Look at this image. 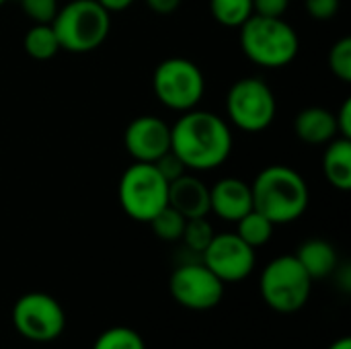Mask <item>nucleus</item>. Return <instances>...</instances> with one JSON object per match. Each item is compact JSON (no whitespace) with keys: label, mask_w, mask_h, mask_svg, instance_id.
Here are the masks:
<instances>
[{"label":"nucleus","mask_w":351,"mask_h":349,"mask_svg":"<svg viewBox=\"0 0 351 349\" xmlns=\"http://www.w3.org/2000/svg\"><path fill=\"white\" fill-rule=\"evenodd\" d=\"M171 150L181 158L187 171H214L224 165L232 152L230 125L212 111H185L171 125Z\"/></svg>","instance_id":"1"},{"label":"nucleus","mask_w":351,"mask_h":349,"mask_svg":"<svg viewBox=\"0 0 351 349\" xmlns=\"http://www.w3.org/2000/svg\"><path fill=\"white\" fill-rule=\"evenodd\" d=\"M251 193L253 210L263 214L274 226L300 220L311 202L306 179L286 165L265 167L255 177Z\"/></svg>","instance_id":"2"},{"label":"nucleus","mask_w":351,"mask_h":349,"mask_svg":"<svg viewBox=\"0 0 351 349\" xmlns=\"http://www.w3.org/2000/svg\"><path fill=\"white\" fill-rule=\"evenodd\" d=\"M239 29L243 53L257 66L284 68L298 56V33L282 16L251 14Z\"/></svg>","instance_id":"3"},{"label":"nucleus","mask_w":351,"mask_h":349,"mask_svg":"<svg viewBox=\"0 0 351 349\" xmlns=\"http://www.w3.org/2000/svg\"><path fill=\"white\" fill-rule=\"evenodd\" d=\"M51 27L62 49L88 53L107 39L111 31V12L97 0H70L58 8Z\"/></svg>","instance_id":"4"},{"label":"nucleus","mask_w":351,"mask_h":349,"mask_svg":"<svg viewBox=\"0 0 351 349\" xmlns=\"http://www.w3.org/2000/svg\"><path fill=\"white\" fill-rule=\"evenodd\" d=\"M313 290V278L300 265L296 255H280L265 265L259 278L263 302L282 315L298 313L306 306Z\"/></svg>","instance_id":"5"},{"label":"nucleus","mask_w":351,"mask_h":349,"mask_svg":"<svg viewBox=\"0 0 351 349\" xmlns=\"http://www.w3.org/2000/svg\"><path fill=\"white\" fill-rule=\"evenodd\" d=\"M121 210L136 222H150L169 206V183L150 163L130 165L117 187Z\"/></svg>","instance_id":"6"},{"label":"nucleus","mask_w":351,"mask_h":349,"mask_svg":"<svg viewBox=\"0 0 351 349\" xmlns=\"http://www.w3.org/2000/svg\"><path fill=\"white\" fill-rule=\"evenodd\" d=\"M152 91L156 99L171 111H191L206 93L202 68L187 58H167L152 74Z\"/></svg>","instance_id":"7"},{"label":"nucleus","mask_w":351,"mask_h":349,"mask_svg":"<svg viewBox=\"0 0 351 349\" xmlns=\"http://www.w3.org/2000/svg\"><path fill=\"white\" fill-rule=\"evenodd\" d=\"M278 113V101L274 91L263 78L247 76L237 80L226 95L228 121L249 134L267 130Z\"/></svg>","instance_id":"8"},{"label":"nucleus","mask_w":351,"mask_h":349,"mask_svg":"<svg viewBox=\"0 0 351 349\" xmlns=\"http://www.w3.org/2000/svg\"><path fill=\"white\" fill-rule=\"evenodd\" d=\"M12 325L27 341L51 344L66 329V313L53 296L45 292H29L14 302Z\"/></svg>","instance_id":"9"},{"label":"nucleus","mask_w":351,"mask_h":349,"mask_svg":"<svg viewBox=\"0 0 351 349\" xmlns=\"http://www.w3.org/2000/svg\"><path fill=\"white\" fill-rule=\"evenodd\" d=\"M171 296L187 311H212L224 296V282H220L204 263H183L169 280Z\"/></svg>","instance_id":"10"},{"label":"nucleus","mask_w":351,"mask_h":349,"mask_svg":"<svg viewBox=\"0 0 351 349\" xmlns=\"http://www.w3.org/2000/svg\"><path fill=\"white\" fill-rule=\"evenodd\" d=\"M202 263L224 284L243 282L255 269V249L237 232L214 234L212 243L202 253Z\"/></svg>","instance_id":"11"},{"label":"nucleus","mask_w":351,"mask_h":349,"mask_svg":"<svg viewBox=\"0 0 351 349\" xmlns=\"http://www.w3.org/2000/svg\"><path fill=\"white\" fill-rule=\"evenodd\" d=\"M123 144L134 163L154 165L171 150V125L154 115H140L130 121L123 134Z\"/></svg>","instance_id":"12"},{"label":"nucleus","mask_w":351,"mask_h":349,"mask_svg":"<svg viewBox=\"0 0 351 349\" xmlns=\"http://www.w3.org/2000/svg\"><path fill=\"white\" fill-rule=\"evenodd\" d=\"M253 210L251 185L237 177H224L210 187V212L220 220L239 222Z\"/></svg>","instance_id":"13"},{"label":"nucleus","mask_w":351,"mask_h":349,"mask_svg":"<svg viewBox=\"0 0 351 349\" xmlns=\"http://www.w3.org/2000/svg\"><path fill=\"white\" fill-rule=\"evenodd\" d=\"M169 206L185 220L206 218L210 214V187L189 171L169 183Z\"/></svg>","instance_id":"14"},{"label":"nucleus","mask_w":351,"mask_h":349,"mask_svg":"<svg viewBox=\"0 0 351 349\" xmlns=\"http://www.w3.org/2000/svg\"><path fill=\"white\" fill-rule=\"evenodd\" d=\"M294 132L306 144L313 146L329 144L333 138H337L335 113H331L325 107H306L296 115Z\"/></svg>","instance_id":"15"},{"label":"nucleus","mask_w":351,"mask_h":349,"mask_svg":"<svg viewBox=\"0 0 351 349\" xmlns=\"http://www.w3.org/2000/svg\"><path fill=\"white\" fill-rule=\"evenodd\" d=\"M306 274L315 280H325L337 272L339 257L335 247L325 239H308L294 253Z\"/></svg>","instance_id":"16"},{"label":"nucleus","mask_w":351,"mask_h":349,"mask_svg":"<svg viewBox=\"0 0 351 349\" xmlns=\"http://www.w3.org/2000/svg\"><path fill=\"white\" fill-rule=\"evenodd\" d=\"M323 175L327 183L339 191L351 189V140L333 138L323 154Z\"/></svg>","instance_id":"17"},{"label":"nucleus","mask_w":351,"mask_h":349,"mask_svg":"<svg viewBox=\"0 0 351 349\" xmlns=\"http://www.w3.org/2000/svg\"><path fill=\"white\" fill-rule=\"evenodd\" d=\"M23 45L25 51L39 62L51 60L62 49L51 23H33V27L25 33Z\"/></svg>","instance_id":"18"},{"label":"nucleus","mask_w":351,"mask_h":349,"mask_svg":"<svg viewBox=\"0 0 351 349\" xmlns=\"http://www.w3.org/2000/svg\"><path fill=\"white\" fill-rule=\"evenodd\" d=\"M237 224V234L253 249H259L263 245H267L274 237V224L263 216L259 214L257 210H251L249 214H245Z\"/></svg>","instance_id":"19"},{"label":"nucleus","mask_w":351,"mask_h":349,"mask_svg":"<svg viewBox=\"0 0 351 349\" xmlns=\"http://www.w3.org/2000/svg\"><path fill=\"white\" fill-rule=\"evenodd\" d=\"M210 12L222 27L237 29L253 14V0H210Z\"/></svg>","instance_id":"20"},{"label":"nucleus","mask_w":351,"mask_h":349,"mask_svg":"<svg viewBox=\"0 0 351 349\" xmlns=\"http://www.w3.org/2000/svg\"><path fill=\"white\" fill-rule=\"evenodd\" d=\"M93 349H146V344L132 327H111L95 339Z\"/></svg>","instance_id":"21"},{"label":"nucleus","mask_w":351,"mask_h":349,"mask_svg":"<svg viewBox=\"0 0 351 349\" xmlns=\"http://www.w3.org/2000/svg\"><path fill=\"white\" fill-rule=\"evenodd\" d=\"M185 222H187V220H185L175 208L167 206V208H162L148 224L152 226V232H154L160 241L173 243V241H181Z\"/></svg>","instance_id":"22"},{"label":"nucleus","mask_w":351,"mask_h":349,"mask_svg":"<svg viewBox=\"0 0 351 349\" xmlns=\"http://www.w3.org/2000/svg\"><path fill=\"white\" fill-rule=\"evenodd\" d=\"M214 228L212 224L206 220V218H191L185 222V228H183V234H181V241L187 245L189 251L193 253H204L206 247L212 243L214 239Z\"/></svg>","instance_id":"23"},{"label":"nucleus","mask_w":351,"mask_h":349,"mask_svg":"<svg viewBox=\"0 0 351 349\" xmlns=\"http://www.w3.org/2000/svg\"><path fill=\"white\" fill-rule=\"evenodd\" d=\"M329 68L331 72L343 80V82H351V39L346 35L341 39H337L331 49H329Z\"/></svg>","instance_id":"24"},{"label":"nucleus","mask_w":351,"mask_h":349,"mask_svg":"<svg viewBox=\"0 0 351 349\" xmlns=\"http://www.w3.org/2000/svg\"><path fill=\"white\" fill-rule=\"evenodd\" d=\"M23 12L33 23H51L60 4L58 0H19Z\"/></svg>","instance_id":"25"},{"label":"nucleus","mask_w":351,"mask_h":349,"mask_svg":"<svg viewBox=\"0 0 351 349\" xmlns=\"http://www.w3.org/2000/svg\"><path fill=\"white\" fill-rule=\"evenodd\" d=\"M154 167L158 169V173L165 177V181H167V183H173L175 179H179L181 175H185V173H187L185 165L181 163V158H179L173 150L165 152V154L154 163Z\"/></svg>","instance_id":"26"},{"label":"nucleus","mask_w":351,"mask_h":349,"mask_svg":"<svg viewBox=\"0 0 351 349\" xmlns=\"http://www.w3.org/2000/svg\"><path fill=\"white\" fill-rule=\"evenodd\" d=\"M306 12L317 21H331L341 6V0H304Z\"/></svg>","instance_id":"27"},{"label":"nucleus","mask_w":351,"mask_h":349,"mask_svg":"<svg viewBox=\"0 0 351 349\" xmlns=\"http://www.w3.org/2000/svg\"><path fill=\"white\" fill-rule=\"evenodd\" d=\"M290 8V0H253V14L284 16Z\"/></svg>","instance_id":"28"},{"label":"nucleus","mask_w":351,"mask_h":349,"mask_svg":"<svg viewBox=\"0 0 351 349\" xmlns=\"http://www.w3.org/2000/svg\"><path fill=\"white\" fill-rule=\"evenodd\" d=\"M335 123H337V136L351 140V99H346L341 109L335 113Z\"/></svg>","instance_id":"29"},{"label":"nucleus","mask_w":351,"mask_h":349,"mask_svg":"<svg viewBox=\"0 0 351 349\" xmlns=\"http://www.w3.org/2000/svg\"><path fill=\"white\" fill-rule=\"evenodd\" d=\"M144 2L156 14H171L181 6V0H144Z\"/></svg>","instance_id":"30"},{"label":"nucleus","mask_w":351,"mask_h":349,"mask_svg":"<svg viewBox=\"0 0 351 349\" xmlns=\"http://www.w3.org/2000/svg\"><path fill=\"white\" fill-rule=\"evenodd\" d=\"M97 2L109 12H121L125 8H130L136 0H97Z\"/></svg>","instance_id":"31"},{"label":"nucleus","mask_w":351,"mask_h":349,"mask_svg":"<svg viewBox=\"0 0 351 349\" xmlns=\"http://www.w3.org/2000/svg\"><path fill=\"white\" fill-rule=\"evenodd\" d=\"M327 349H351V339L350 337H341V339L333 341Z\"/></svg>","instance_id":"32"},{"label":"nucleus","mask_w":351,"mask_h":349,"mask_svg":"<svg viewBox=\"0 0 351 349\" xmlns=\"http://www.w3.org/2000/svg\"><path fill=\"white\" fill-rule=\"evenodd\" d=\"M4 2H6V0H0V6H2V4H4Z\"/></svg>","instance_id":"33"}]
</instances>
